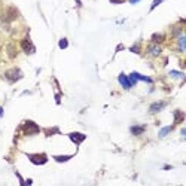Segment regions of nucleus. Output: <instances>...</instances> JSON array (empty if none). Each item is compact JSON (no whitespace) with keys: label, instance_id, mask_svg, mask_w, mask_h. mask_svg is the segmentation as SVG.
Segmentation results:
<instances>
[{"label":"nucleus","instance_id":"nucleus-19","mask_svg":"<svg viewBox=\"0 0 186 186\" xmlns=\"http://www.w3.org/2000/svg\"><path fill=\"white\" fill-rule=\"evenodd\" d=\"M162 2H164V0H153L152 6H150V11H152V9H155V7L158 6V5H160V3H162Z\"/></svg>","mask_w":186,"mask_h":186},{"label":"nucleus","instance_id":"nucleus-4","mask_svg":"<svg viewBox=\"0 0 186 186\" xmlns=\"http://www.w3.org/2000/svg\"><path fill=\"white\" fill-rule=\"evenodd\" d=\"M21 48H22V51L26 54H33L34 52V46H33V43H31V40L30 39L21 40Z\"/></svg>","mask_w":186,"mask_h":186},{"label":"nucleus","instance_id":"nucleus-17","mask_svg":"<svg viewBox=\"0 0 186 186\" xmlns=\"http://www.w3.org/2000/svg\"><path fill=\"white\" fill-rule=\"evenodd\" d=\"M67 46H69V42H67V39H61L60 40V48H61V49H66Z\"/></svg>","mask_w":186,"mask_h":186},{"label":"nucleus","instance_id":"nucleus-9","mask_svg":"<svg viewBox=\"0 0 186 186\" xmlns=\"http://www.w3.org/2000/svg\"><path fill=\"white\" fill-rule=\"evenodd\" d=\"M149 54H150V55H153V57H158V55L161 54V48H160V45H156V43L150 45V46H149Z\"/></svg>","mask_w":186,"mask_h":186},{"label":"nucleus","instance_id":"nucleus-8","mask_svg":"<svg viewBox=\"0 0 186 186\" xmlns=\"http://www.w3.org/2000/svg\"><path fill=\"white\" fill-rule=\"evenodd\" d=\"M119 83L125 88V89H130V88L133 87V85H131V82H130V79H128V76H125L124 73L119 74Z\"/></svg>","mask_w":186,"mask_h":186},{"label":"nucleus","instance_id":"nucleus-13","mask_svg":"<svg viewBox=\"0 0 186 186\" xmlns=\"http://www.w3.org/2000/svg\"><path fill=\"white\" fill-rule=\"evenodd\" d=\"M145 131V126H131V133L134 134V136H140V134Z\"/></svg>","mask_w":186,"mask_h":186},{"label":"nucleus","instance_id":"nucleus-6","mask_svg":"<svg viewBox=\"0 0 186 186\" xmlns=\"http://www.w3.org/2000/svg\"><path fill=\"white\" fill-rule=\"evenodd\" d=\"M69 137H70V140H72L73 143H76V145H80L83 140L87 139L85 134H80V133H70L69 134Z\"/></svg>","mask_w":186,"mask_h":186},{"label":"nucleus","instance_id":"nucleus-12","mask_svg":"<svg viewBox=\"0 0 186 186\" xmlns=\"http://www.w3.org/2000/svg\"><path fill=\"white\" fill-rule=\"evenodd\" d=\"M173 128H174V125L164 126V128H162V130L160 131V134H158V136H160V139H162V137H165V136H167L168 133H170V131H173Z\"/></svg>","mask_w":186,"mask_h":186},{"label":"nucleus","instance_id":"nucleus-5","mask_svg":"<svg viewBox=\"0 0 186 186\" xmlns=\"http://www.w3.org/2000/svg\"><path fill=\"white\" fill-rule=\"evenodd\" d=\"M18 18V11L13 6H9L6 9V13H5V20L6 21H15Z\"/></svg>","mask_w":186,"mask_h":186},{"label":"nucleus","instance_id":"nucleus-20","mask_svg":"<svg viewBox=\"0 0 186 186\" xmlns=\"http://www.w3.org/2000/svg\"><path fill=\"white\" fill-rule=\"evenodd\" d=\"M45 133H46V136H49V134H52V133H58V128H54V130H46Z\"/></svg>","mask_w":186,"mask_h":186},{"label":"nucleus","instance_id":"nucleus-1","mask_svg":"<svg viewBox=\"0 0 186 186\" xmlns=\"http://www.w3.org/2000/svg\"><path fill=\"white\" fill-rule=\"evenodd\" d=\"M22 131L26 136H33V134H37L40 131V128L37 126V124H34L33 121H27L24 122V125H22Z\"/></svg>","mask_w":186,"mask_h":186},{"label":"nucleus","instance_id":"nucleus-2","mask_svg":"<svg viewBox=\"0 0 186 186\" xmlns=\"http://www.w3.org/2000/svg\"><path fill=\"white\" fill-rule=\"evenodd\" d=\"M28 160L31 161L33 164H36V165H42V164H45L48 161V156L45 153H33V155H28Z\"/></svg>","mask_w":186,"mask_h":186},{"label":"nucleus","instance_id":"nucleus-16","mask_svg":"<svg viewBox=\"0 0 186 186\" xmlns=\"http://www.w3.org/2000/svg\"><path fill=\"white\" fill-rule=\"evenodd\" d=\"M170 76H173V78H179V79H182V78H183V73H180V72H174V70H171V72H170Z\"/></svg>","mask_w":186,"mask_h":186},{"label":"nucleus","instance_id":"nucleus-23","mask_svg":"<svg viewBox=\"0 0 186 186\" xmlns=\"http://www.w3.org/2000/svg\"><path fill=\"white\" fill-rule=\"evenodd\" d=\"M137 2H140V0H130V3H133V5L134 3H137Z\"/></svg>","mask_w":186,"mask_h":186},{"label":"nucleus","instance_id":"nucleus-22","mask_svg":"<svg viewBox=\"0 0 186 186\" xmlns=\"http://www.w3.org/2000/svg\"><path fill=\"white\" fill-rule=\"evenodd\" d=\"M112 3H124V0H110Z\"/></svg>","mask_w":186,"mask_h":186},{"label":"nucleus","instance_id":"nucleus-10","mask_svg":"<svg viewBox=\"0 0 186 186\" xmlns=\"http://www.w3.org/2000/svg\"><path fill=\"white\" fill-rule=\"evenodd\" d=\"M183 119H185V113L182 112V110H176L174 112V125L183 122Z\"/></svg>","mask_w":186,"mask_h":186},{"label":"nucleus","instance_id":"nucleus-11","mask_svg":"<svg viewBox=\"0 0 186 186\" xmlns=\"http://www.w3.org/2000/svg\"><path fill=\"white\" fill-rule=\"evenodd\" d=\"M164 40H165V36H164V34H158V33L152 34V43H156V45H160V43H162Z\"/></svg>","mask_w":186,"mask_h":186},{"label":"nucleus","instance_id":"nucleus-14","mask_svg":"<svg viewBox=\"0 0 186 186\" xmlns=\"http://www.w3.org/2000/svg\"><path fill=\"white\" fill-rule=\"evenodd\" d=\"M72 158V155H67V156H54V160L57 161V162H66Z\"/></svg>","mask_w":186,"mask_h":186},{"label":"nucleus","instance_id":"nucleus-7","mask_svg":"<svg viewBox=\"0 0 186 186\" xmlns=\"http://www.w3.org/2000/svg\"><path fill=\"white\" fill-rule=\"evenodd\" d=\"M165 107V103L164 101H156V103H152L150 107H149V112L150 113H158L160 110H162Z\"/></svg>","mask_w":186,"mask_h":186},{"label":"nucleus","instance_id":"nucleus-15","mask_svg":"<svg viewBox=\"0 0 186 186\" xmlns=\"http://www.w3.org/2000/svg\"><path fill=\"white\" fill-rule=\"evenodd\" d=\"M7 52H9V57H11V58H15V57H17V51H15L13 45H9V46H7Z\"/></svg>","mask_w":186,"mask_h":186},{"label":"nucleus","instance_id":"nucleus-21","mask_svg":"<svg viewBox=\"0 0 186 186\" xmlns=\"http://www.w3.org/2000/svg\"><path fill=\"white\" fill-rule=\"evenodd\" d=\"M131 51H133V52H136V54H139L140 52V48L139 46H133V48H131Z\"/></svg>","mask_w":186,"mask_h":186},{"label":"nucleus","instance_id":"nucleus-24","mask_svg":"<svg viewBox=\"0 0 186 186\" xmlns=\"http://www.w3.org/2000/svg\"><path fill=\"white\" fill-rule=\"evenodd\" d=\"M2 116H3V109L0 107V118H2Z\"/></svg>","mask_w":186,"mask_h":186},{"label":"nucleus","instance_id":"nucleus-18","mask_svg":"<svg viewBox=\"0 0 186 186\" xmlns=\"http://www.w3.org/2000/svg\"><path fill=\"white\" fill-rule=\"evenodd\" d=\"M179 45H180V49H182V51H185V37H183V36L179 39Z\"/></svg>","mask_w":186,"mask_h":186},{"label":"nucleus","instance_id":"nucleus-3","mask_svg":"<svg viewBox=\"0 0 186 186\" xmlns=\"http://www.w3.org/2000/svg\"><path fill=\"white\" fill-rule=\"evenodd\" d=\"M22 76V73L20 72V69H11V70H7L6 73H5V78H6L9 82H15V80H18Z\"/></svg>","mask_w":186,"mask_h":186}]
</instances>
